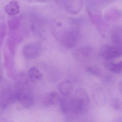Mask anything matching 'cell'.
<instances>
[{
	"instance_id": "obj_1",
	"label": "cell",
	"mask_w": 122,
	"mask_h": 122,
	"mask_svg": "<svg viewBox=\"0 0 122 122\" xmlns=\"http://www.w3.org/2000/svg\"><path fill=\"white\" fill-rule=\"evenodd\" d=\"M52 30L56 39L67 48L74 47L79 41L80 29L73 19L65 17L56 18L53 22Z\"/></svg>"
},
{
	"instance_id": "obj_2",
	"label": "cell",
	"mask_w": 122,
	"mask_h": 122,
	"mask_svg": "<svg viewBox=\"0 0 122 122\" xmlns=\"http://www.w3.org/2000/svg\"><path fill=\"white\" fill-rule=\"evenodd\" d=\"M90 102L87 91L81 88H77L73 96L70 97L71 112L76 114L85 112L87 110Z\"/></svg>"
},
{
	"instance_id": "obj_3",
	"label": "cell",
	"mask_w": 122,
	"mask_h": 122,
	"mask_svg": "<svg viewBox=\"0 0 122 122\" xmlns=\"http://www.w3.org/2000/svg\"><path fill=\"white\" fill-rule=\"evenodd\" d=\"M87 12L91 21L100 33L104 35L106 32L107 25L103 20L102 14L99 10L93 7L87 8Z\"/></svg>"
},
{
	"instance_id": "obj_4",
	"label": "cell",
	"mask_w": 122,
	"mask_h": 122,
	"mask_svg": "<svg viewBox=\"0 0 122 122\" xmlns=\"http://www.w3.org/2000/svg\"><path fill=\"white\" fill-rule=\"evenodd\" d=\"M100 55L103 58L110 60L121 56L122 47L105 45L101 48Z\"/></svg>"
},
{
	"instance_id": "obj_5",
	"label": "cell",
	"mask_w": 122,
	"mask_h": 122,
	"mask_svg": "<svg viewBox=\"0 0 122 122\" xmlns=\"http://www.w3.org/2000/svg\"><path fill=\"white\" fill-rule=\"evenodd\" d=\"M13 94L14 101L19 102L25 108H30L33 105L34 98L30 93L22 91H17L13 92Z\"/></svg>"
},
{
	"instance_id": "obj_6",
	"label": "cell",
	"mask_w": 122,
	"mask_h": 122,
	"mask_svg": "<svg viewBox=\"0 0 122 122\" xmlns=\"http://www.w3.org/2000/svg\"><path fill=\"white\" fill-rule=\"evenodd\" d=\"M41 47L39 44L35 43H29L24 46L23 53L24 56L28 59L36 58L40 54Z\"/></svg>"
},
{
	"instance_id": "obj_7",
	"label": "cell",
	"mask_w": 122,
	"mask_h": 122,
	"mask_svg": "<svg viewBox=\"0 0 122 122\" xmlns=\"http://www.w3.org/2000/svg\"><path fill=\"white\" fill-rule=\"evenodd\" d=\"M83 5V0H65V6L70 14L76 15L81 10Z\"/></svg>"
},
{
	"instance_id": "obj_8",
	"label": "cell",
	"mask_w": 122,
	"mask_h": 122,
	"mask_svg": "<svg viewBox=\"0 0 122 122\" xmlns=\"http://www.w3.org/2000/svg\"><path fill=\"white\" fill-rule=\"evenodd\" d=\"M42 20L38 17L33 16L31 18L30 30L34 35L40 36L42 33Z\"/></svg>"
},
{
	"instance_id": "obj_9",
	"label": "cell",
	"mask_w": 122,
	"mask_h": 122,
	"mask_svg": "<svg viewBox=\"0 0 122 122\" xmlns=\"http://www.w3.org/2000/svg\"><path fill=\"white\" fill-rule=\"evenodd\" d=\"M58 88L61 94L65 96H68L72 92L73 85L71 81H64L58 84Z\"/></svg>"
},
{
	"instance_id": "obj_10",
	"label": "cell",
	"mask_w": 122,
	"mask_h": 122,
	"mask_svg": "<svg viewBox=\"0 0 122 122\" xmlns=\"http://www.w3.org/2000/svg\"><path fill=\"white\" fill-rule=\"evenodd\" d=\"M5 12L10 16L18 15L20 12L19 4L17 1L13 0L10 2L5 8Z\"/></svg>"
},
{
	"instance_id": "obj_11",
	"label": "cell",
	"mask_w": 122,
	"mask_h": 122,
	"mask_svg": "<svg viewBox=\"0 0 122 122\" xmlns=\"http://www.w3.org/2000/svg\"><path fill=\"white\" fill-rule=\"evenodd\" d=\"M121 13L120 10L115 8H111L106 13L105 18L108 21H116L120 20Z\"/></svg>"
},
{
	"instance_id": "obj_12",
	"label": "cell",
	"mask_w": 122,
	"mask_h": 122,
	"mask_svg": "<svg viewBox=\"0 0 122 122\" xmlns=\"http://www.w3.org/2000/svg\"><path fill=\"white\" fill-rule=\"evenodd\" d=\"M60 100V96L57 92H51L45 97L43 103L46 106H50L56 104Z\"/></svg>"
},
{
	"instance_id": "obj_13",
	"label": "cell",
	"mask_w": 122,
	"mask_h": 122,
	"mask_svg": "<svg viewBox=\"0 0 122 122\" xmlns=\"http://www.w3.org/2000/svg\"><path fill=\"white\" fill-rule=\"evenodd\" d=\"M28 76L30 80L33 83L41 81L43 78V75L38 68L36 67L30 68L28 72Z\"/></svg>"
},
{
	"instance_id": "obj_14",
	"label": "cell",
	"mask_w": 122,
	"mask_h": 122,
	"mask_svg": "<svg viewBox=\"0 0 122 122\" xmlns=\"http://www.w3.org/2000/svg\"><path fill=\"white\" fill-rule=\"evenodd\" d=\"M22 20V16H17L13 18L8 21V25L11 31H16L20 27Z\"/></svg>"
},
{
	"instance_id": "obj_15",
	"label": "cell",
	"mask_w": 122,
	"mask_h": 122,
	"mask_svg": "<svg viewBox=\"0 0 122 122\" xmlns=\"http://www.w3.org/2000/svg\"><path fill=\"white\" fill-rule=\"evenodd\" d=\"M111 40L115 45L122 47V30L121 27L116 28L113 32L111 37Z\"/></svg>"
},
{
	"instance_id": "obj_16",
	"label": "cell",
	"mask_w": 122,
	"mask_h": 122,
	"mask_svg": "<svg viewBox=\"0 0 122 122\" xmlns=\"http://www.w3.org/2000/svg\"><path fill=\"white\" fill-rule=\"evenodd\" d=\"M106 67L111 72L115 73L120 74L122 71V62L121 61L117 63L111 62L106 64Z\"/></svg>"
},
{
	"instance_id": "obj_17",
	"label": "cell",
	"mask_w": 122,
	"mask_h": 122,
	"mask_svg": "<svg viewBox=\"0 0 122 122\" xmlns=\"http://www.w3.org/2000/svg\"><path fill=\"white\" fill-rule=\"evenodd\" d=\"M78 52L81 55L84 57H89L92 52V49L90 46H83L79 49Z\"/></svg>"
},
{
	"instance_id": "obj_18",
	"label": "cell",
	"mask_w": 122,
	"mask_h": 122,
	"mask_svg": "<svg viewBox=\"0 0 122 122\" xmlns=\"http://www.w3.org/2000/svg\"><path fill=\"white\" fill-rule=\"evenodd\" d=\"M110 103L112 107L115 109L117 110L121 109L122 102L121 100L119 98H113L111 100Z\"/></svg>"
},
{
	"instance_id": "obj_19",
	"label": "cell",
	"mask_w": 122,
	"mask_h": 122,
	"mask_svg": "<svg viewBox=\"0 0 122 122\" xmlns=\"http://www.w3.org/2000/svg\"><path fill=\"white\" fill-rule=\"evenodd\" d=\"M6 33V28L4 22L0 23V45H2Z\"/></svg>"
},
{
	"instance_id": "obj_20",
	"label": "cell",
	"mask_w": 122,
	"mask_h": 122,
	"mask_svg": "<svg viewBox=\"0 0 122 122\" xmlns=\"http://www.w3.org/2000/svg\"><path fill=\"white\" fill-rule=\"evenodd\" d=\"M86 71L88 73L95 76H98L100 74V71L98 68L91 66L87 67Z\"/></svg>"
},
{
	"instance_id": "obj_21",
	"label": "cell",
	"mask_w": 122,
	"mask_h": 122,
	"mask_svg": "<svg viewBox=\"0 0 122 122\" xmlns=\"http://www.w3.org/2000/svg\"><path fill=\"white\" fill-rule=\"evenodd\" d=\"M47 0H27L30 2H44Z\"/></svg>"
},
{
	"instance_id": "obj_22",
	"label": "cell",
	"mask_w": 122,
	"mask_h": 122,
	"mask_svg": "<svg viewBox=\"0 0 122 122\" xmlns=\"http://www.w3.org/2000/svg\"><path fill=\"white\" fill-rule=\"evenodd\" d=\"M119 87L120 88V91H121V89H122V86H121V82L120 83V85H119Z\"/></svg>"
},
{
	"instance_id": "obj_23",
	"label": "cell",
	"mask_w": 122,
	"mask_h": 122,
	"mask_svg": "<svg viewBox=\"0 0 122 122\" xmlns=\"http://www.w3.org/2000/svg\"><path fill=\"white\" fill-rule=\"evenodd\" d=\"M55 1H57V2H58V1H60V0H54Z\"/></svg>"
}]
</instances>
